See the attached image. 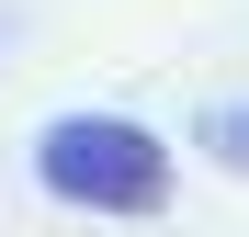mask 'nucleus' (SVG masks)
<instances>
[{
	"label": "nucleus",
	"instance_id": "1",
	"mask_svg": "<svg viewBox=\"0 0 249 237\" xmlns=\"http://www.w3.org/2000/svg\"><path fill=\"white\" fill-rule=\"evenodd\" d=\"M34 181L79 215H170V147L124 113H68L34 136Z\"/></svg>",
	"mask_w": 249,
	"mask_h": 237
},
{
	"label": "nucleus",
	"instance_id": "2",
	"mask_svg": "<svg viewBox=\"0 0 249 237\" xmlns=\"http://www.w3.org/2000/svg\"><path fill=\"white\" fill-rule=\"evenodd\" d=\"M204 158H215V170H249V102H204Z\"/></svg>",
	"mask_w": 249,
	"mask_h": 237
}]
</instances>
